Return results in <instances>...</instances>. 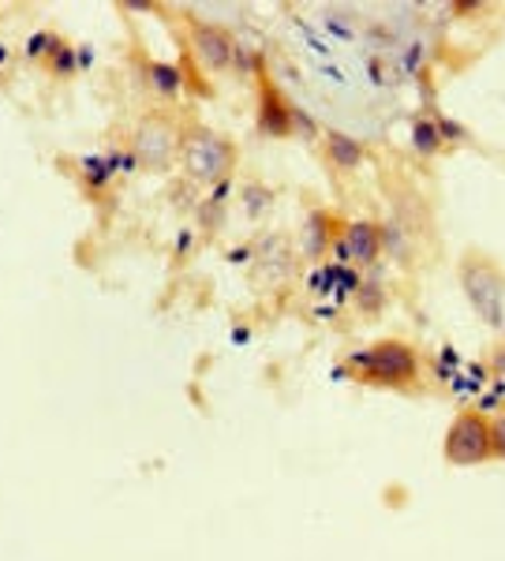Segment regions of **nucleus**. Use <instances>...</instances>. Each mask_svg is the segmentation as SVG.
<instances>
[{"mask_svg": "<svg viewBox=\"0 0 505 561\" xmlns=\"http://www.w3.org/2000/svg\"><path fill=\"white\" fill-rule=\"evenodd\" d=\"M457 280L468 308L491 329L505 326V270L487 251L468 248L457 262Z\"/></svg>", "mask_w": 505, "mask_h": 561, "instance_id": "1", "label": "nucleus"}, {"mask_svg": "<svg viewBox=\"0 0 505 561\" xmlns=\"http://www.w3.org/2000/svg\"><path fill=\"white\" fill-rule=\"evenodd\" d=\"M349 363L367 386L408 389L419 382V352L408 341H401V337H382V341L359 348Z\"/></svg>", "mask_w": 505, "mask_h": 561, "instance_id": "2", "label": "nucleus"}, {"mask_svg": "<svg viewBox=\"0 0 505 561\" xmlns=\"http://www.w3.org/2000/svg\"><path fill=\"white\" fill-rule=\"evenodd\" d=\"M184 169L195 184H217L236 169V147L210 127H191L180 139Z\"/></svg>", "mask_w": 505, "mask_h": 561, "instance_id": "3", "label": "nucleus"}, {"mask_svg": "<svg viewBox=\"0 0 505 561\" xmlns=\"http://www.w3.org/2000/svg\"><path fill=\"white\" fill-rule=\"evenodd\" d=\"M442 457L453 467H476L491 461V420L479 412H460L442 438Z\"/></svg>", "mask_w": 505, "mask_h": 561, "instance_id": "4", "label": "nucleus"}, {"mask_svg": "<svg viewBox=\"0 0 505 561\" xmlns=\"http://www.w3.org/2000/svg\"><path fill=\"white\" fill-rule=\"evenodd\" d=\"M176 147H180V135H176V127L157 113L142 116L131 135V154L147 169H168Z\"/></svg>", "mask_w": 505, "mask_h": 561, "instance_id": "5", "label": "nucleus"}, {"mask_svg": "<svg viewBox=\"0 0 505 561\" xmlns=\"http://www.w3.org/2000/svg\"><path fill=\"white\" fill-rule=\"evenodd\" d=\"M191 49H195V61L206 67V72H225L236 61V41L225 27L210 20H191L188 27Z\"/></svg>", "mask_w": 505, "mask_h": 561, "instance_id": "6", "label": "nucleus"}, {"mask_svg": "<svg viewBox=\"0 0 505 561\" xmlns=\"http://www.w3.org/2000/svg\"><path fill=\"white\" fill-rule=\"evenodd\" d=\"M337 251L356 262V266H375L378 254H382V228L375 221H352L341 240H337Z\"/></svg>", "mask_w": 505, "mask_h": 561, "instance_id": "7", "label": "nucleus"}, {"mask_svg": "<svg viewBox=\"0 0 505 561\" xmlns=\"http://www.w3.org/2000/svg\"><path fill=\"white\" fill-rule=\"evenodd\" d=\"M258 127L266 135H289L292 132V113L281 98H277L274 87H263V98H258Z\"/></svg>", "mask_w": 505, "mask_h": 561, "instance_id": "8", "label": "nucleus"}, {"mask_svg": "<svg viewBox=\"0 0 505 561\" xmlns=\"http://www.w3.org/2000/svg\"><path fill=\"white\" fill-rule=\"evenodd\" d=\"M326 158H330L333 169H341V173H352V169L364 165V147H359L352 135L330 132V135H326Z\"/></svg>", "mask_w": 505, "mask_h": 561, "instance_id": "9", "label": "nucleus"}, {"mask_svg": "<svg viewBox=\"0 0 505 561\" xmlns=\"http://www.w3.org/2000/svg\"><path fill=\"white\" fill-rule=\"evenodd\" d=\"M150 87H154L162 98H176L184 87V75H180V67L176 64H150Z\"/></svg>", "mask_w": 505, "mask_h": 561, "instance_id": "10", "label": "nucleus"}, {"mask_svg": "<svg viewBox=\"0 0 505 561\" xmlns=\"http://www.w3.org/2000/svg\"><path fill=\"white\" fill-rule=\"evenodd\" d=\"M491 457L494 461H505V415L491 423Z\"/></svg>", "mask_w": 505, "mask_h": 561, "instance_id": "11", "label": "nucleus"}]
</instances>
